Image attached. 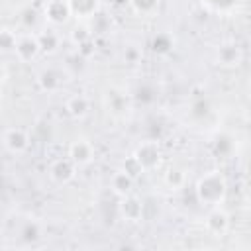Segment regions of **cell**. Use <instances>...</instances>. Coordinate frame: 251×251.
Instances as JSON below:
<instances>
[{
  "label": "cell",
  "instance_id": "6da1fadb",
  "mask_svg": "<svg viewBox=\"0 0 251 251\" xmlns=\"http://www.w3.org/2000/svg\"><path fill=\"white\" fill-rule=\"evenodd\" d=\"M226 178L218 173V171H212V173H206L198 184H196V194H198V200L202 204H208V206H220V202L224 200L226 196Z\"/></svg>",
  "mask_w": 251,
  "mask_h": 251
},
{
  "label": "cell",
  "instance_id": "7a4b0ae2",
  "mask_svg": "<svg viewBox=\"0 0 251 251\" xmlns=\"http://www.w3.org/2000/svg\"><path fill=\"white\" fill-rule=\"evenodd\" d=\"M131 157L139 163L143 173H147V171H153V169L159 167V163H161V149H159V145L155 141H145V143H141L135 149V153Z\"/></svg>",
  "mask_w": 251,
  "mask_h": 251
},
{
  "label": "cell",
  "instance_id": "3957f363",
  "mask_svg": "<svg viewBox=\"0 0 251 251\" xmlns=\"http://www.w3.org/2000/svg\"><path fill=\"white\" fill-rule=\"evenodd\" d=\"M76 169H78V167H76L69 157H61V159H55V161L51 163V167H49V176H51V180L57 182V184H67V182H71V180L75 178Z\"/></svg>",
  "mask_w": 251,
  "mask_h": 251
},
{
  "label": "cell",
  "instance_id": "277c9868",
  "mask_svg": "<svg viewBox=\"0 0 251 251\" xmlns=\"http://www.w3.org/2000/svg\"><path fill=\"white\" fill-rule=\"evenodd\" d=\"M16 57L22 61V63H29L33 61L39 53H41V47H39V41L35 35L31 33H25V35H20L18 41H16V49H14Z\"/></svg>",
  "mask_w": 251,
  "mask_h": 251
},
{
  "label": "cell",
  "instance_id": "5b68a950",
  "mask_svg": "<svg viewBox=\"0 0 251 251\" xmlns=\"http://www.w3.org/2000/svg\"><path fill=\"white\" fill-rule=\"evenodd\" d=\"M67 157L76 165V167H82V165H88L92 159H94V147L88 139L80 137V139H75L71 145H69V153Z\"/></svg>",
  "mask_w": 251,
  "mask_h": 251
},
{
  "label": "cell",
  "instance_id": "8992f818",
  "mask_svg": "<svg viewBox=\"0 0 251 251\" xmlns=\"http://www.w3.org/2000/svg\"><path fill=\"white\" fill-rule=\"evenodd\" d=\"M43 16L47 22H51L53 25H61L67 24L71 18V8L67 0H47L45 8H43Z\"/></svg>",
  "mask_w": 251,
  "mask_h": 251
},
{
  "label": "cell",
  "instance_id": "52a82bcc",
  "mask_svg": "<svg viewBox=\"0 0 251 251\" xmlns=\"http://www.w3.org/2000/svg\"><path fill=\"white\" fill-rule=\"evenodd\" d=\"M4 145L10 153L14 155H22L27 151L29 147V135L27 131H24L22 127H10L6 133H4Z\"/></svg>",
  "mask_w": 251,
  "mask_h": 251
},
{
  "label": "cell",
  "instance_id": "ba28073f",
  "mask_svg": "<svg viewBox=\"0 0 251 251\" xmlns=\"http://www.w3.org/2000/svg\"><path fill=\"white\" fill-rule=\"evenodd\" d=\"M120 198H122V200H120L118 210H120L122 218H126L127 222H137V220L143 218V202H141L137 196H133V194L129 192V194L120 196Z\"/></svg>",
  "mask_w": 251,
  "mask_h": 251
},
{
  "label": "cell",
  "instance_id": "9c48e42d",
  "mask_svg": "<svg viewBox=\"0 0 251 251\" xmlns=\"http://www.w3.org/2000/svg\"><path fill=\"white\" fill-rule=\"evenodd\" d=\"M67 2L71 8V16H75L78 20H88L98 14L102 0H67Z\"/></svg>",
  "mask_w": 251,
  "mask_h": 251
},
{
  "label": "cell",
  "instance_id": "30bf717a",
  "mask_svg": "<svg viewBox=\"0 0 251 251\" xmlns=\"http://www.w3.org/2000/svg\"><path fill=\"white\" fill-rule=\"evenodd\" d=\"M241 49L237 43H222L218 47V53H216V61L218 65L222 67H233V65H239L241 63Z\"/></svg>",
  "mask_w": 251,
  "mask_h": 251
},
{
  "label": "cell",
  "instance_id": "8fae6325",
  "mask_svg": "<svg viewBox=\"0 0 251 251\" xmlns=\"http://www.w3.org/2000/svg\"><path fill=\"white\" fill-rule=\"evenodd\" d=\"M37 80H39V86H41L43 90L55 92V90H59V88L65 84V75H63V71H59V69H55V67H49V69H43V71L39 73Z\"/></svg>",
  "mask_w": 251,
  "mask_h": 251
},
{
  "label": "cell",
  "instance_id": "7c38bea8",
  "mask_svg": "<svg viewBox=\"0 0 251 251\" xmlns=\"http://www.w3.org/2000/svg\"><path fill=\"white\" fill-rule=\"evenodd\" d=\"M229 227V218L224 210H220L218 206H214V210L208 214L206 218V229L212 233V235H224Z\"/></svg>",
  "mask_w": 251,
  "mask_h": 251
},
{
  "label": "cell",
  "instance_id": "4fadbf2b",
  "mask_svg": "<svg viewBox=\"0 0 251 251\" xmlns=\"http://www.w3.org/2000/svg\"><path fill=\"white\" fill-rule=\"evenodd\" d=\"M65 108H67V114H69L71 118L80 120V118H84V116L88 114L90 102H88V98H86L84 94H75V96H71V98L67 100Z\"/></svg>",
  "mask_w": 251,
  "mask_h": 251
},
{
  "label": "cell",
  "instance_id": "5bb4252c",
  "mask_svg": "<svg viewBox=\"0 0 251 251\" xmlns=\"http://www.w3.org/2000/svg\"><path fill=\"white\" fill-rule=\"evenodd\" d=\"M106 104H108V112L114 114V116H124V114L129 110L127 96H126L124 92H116L114 88L108 90V94H106Z\"/></svg>",
  "mask_w": 251,
  "mask_h": 251
},
{
  "label": "cell",
  "instance_id": "9a60e30c",
  "mask_svg": "<svg viewBox=\"0 0 251 251\" xmlns=\"http://www.w3.org/2000/svg\"><path fill=\"white\" fill-rule=\"evenodd\" d=\"M133 176L131 175H127L124 169H120V171H116L114 175H112V180H110V186H112V190L118 194V196H126V194H129L131 192V188H133Z\"/></svg>",
  "mask_w": 251,
  "mask_h": 251
},
{
  "label": "cell",
  "instance_id": "2e32d148",
  "mask_svg": "<svg viewBox=\"0 0 251 251\" xmlns=\"http://www.w3.org/2000/svg\"><path fill=\"white\" fill-rule=\"evenodd\" d=\"M35 37H37V41H39L41 51H45V53H55V51L59 49L61 37H59V33H57L55 29H45V31L37 33Z\"/></svg>",
  "mask_w": 251,
  "mask_h": 251
},
{
  "label": "cell",
  "instance_id": "e0dca14e",
  "mask_svg": "<svg viewBox=\"0 0 251 251\" xmlns=\"http://www.w3.org/2000/svg\"><path fill=\"white\" fill-rule=\"evenodd\" d=\"M184 180H186V175L182 169H176V167H171L167 173H165V182L173 188V190H178L184 186Z\"/></svg>",
  "mask_w": 251,
  "mask_h": 251
},
{
  "label": "cell",
  "instance_id": "ac0fdd59",
  "mask_svg": "<svg viewBox=\"0 0 251 251\" xmlns=\"http://www.w3.org/2000/svg\"><path fill=\"white\" fill-rule=\"evenodd\" d=\"M16 41H18V35L12 29L8 27L0 29V53H12L16 49Z\"/></svg>",
  "mask_w": 251,
  "mask_h": 251
},
{
  "label": "cell",
  "instance_id": "d6986e66",
  "mask_svg": "<svg viewBox=\"0 0 251 251\" xmlns=\"http://www.w3.org/2000/svg\"><path fill=\"white\" fill-rule=\"evenodd\" d=\"M129 4L139 16H151L159 8V0H129Z\"/></svg>",
  "mask_w": 251,
  "mask_h": 251
},
{
  "label": "cell",
  "instance_id": "ffe728a7",
  "mask_svg": "<svg viewBox=\"0 0 251 251\" xmlns=\"http://www.w3.org/2000/svg\"><path fill=\"white\" fill-rule=\"evenodd\" d=\"M202 4H206L212 12L226 14V12H231L239 4V0H202Z\"/></svg>",
  "mask_w": 251,
  "mask_h": 251
},
{
  "label": "cell",
  "instance_id": "44dd1931",
  "mask_svg": "<svg viewBox=\"0 0 251 251\" xmlns=\"http://www.w3.org/2000/svg\"><path fill=\"white\" fill-rule=\"evenodd\" d=\"M90 37H92V31H88V27H84V25L73 29V41L76 45H82V43L90 41Z\"/></svg>",
  "mask_w": 251,
  "mask_h": 251
},
{
  "label": "cell",
  "instance_id": "7402d4cb",
  "mask_svg": "<svg viewBox=\"0 0 251 251\" xmlns=\"http://www.w3.org/2000/svg\"><path fill=\"white\" fill-rule=\"evenodd\" d=\"M124 171H126L127 175H131L133 178H135L137 175H141V173H143V169L139 167V163H137V161H135L133 157H129V159H127V161L124 163Z\"/></svg>",
  "mask_w": 251,
  "mask_h": 251
},
{
  "label": "cell",
  "instance_id": "603a6c76",
  "mask_svg": "<svg viewBox=\"0 0 251 251\" xmlns=\"http://www.w3.org/2000/svg\"><path fill=\"white\" fill-rule=\"evenodd\" d=\"M169 47H171V39H169L167 35H159V37L153 39V49H155V51L163 53V51H167Z\"/></svg>",
  "mask_w": 251,
  "mask_h": 251
},
{
  "label": "cell",
  "instance_id": "cb8c5ba5",
  "mask_svg": "<svg viewBox=\"0 0 251 251\" xmlns=\"http://www.w3.org/2000/svg\"><path fill=\"white\" fill-rule=\"evenodd\" d=\"M6 78V67H4V63L0 61V82Z\"/></svg>",
  "mask_w": 251,
  "mask_h": 251
},
{
  "label": "cell",
  "instance_id": "d4e9b609",
  "mask_svg": "<svg viewBox=\"0 0 251 251\" xmlns=\"http://www.w3.org/2000/svg\"><path fill=\"white\" fill-rule=\"evenodd\" d=\"M0 102H2V90H0Z\"/></svg>",
  "mask_w": 251,
  "mask_h": 251
}]
</instances>
